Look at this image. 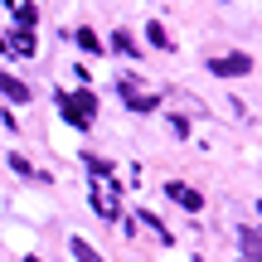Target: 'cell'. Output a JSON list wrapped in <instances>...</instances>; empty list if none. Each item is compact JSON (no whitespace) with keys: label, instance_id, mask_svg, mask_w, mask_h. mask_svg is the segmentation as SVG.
I'll list each match as a JSON object with an SVG mask.
<instances>
[{"label":"cell","instance_id":"obj_1","mask_svg":"<svg viewBox=\"0 0 262 262\" xmlns=\"http://www.w3.org/2000/svg\"><path fill=\"white\" fill-rule=\"evenodd\" d=\"M58 107H63V122H73V126H93L97 97H93V93H58Z\"/></svg>","mask_w":262,"mask_h":262},{"label":"cell","instance_id":"obj_2","mask_svg":"<svg viewBox=\"0 0 262 262\" xmlns=\"http://www.w3.org/2000/svg\"><path fill=\"white\" fill-rule=\"evenodd\" d=\"M248 68H253V58H248V54H224V58H209V73H214V78H243Z\"/></svg>","mask_w":262,"mask_h":262},{"label":"cell","instance_id":"obj_3","mask_svg":"<svg viewBox=\"0 0 262 262\" xmlns=\"http://www.w3.org/2000/svg\"><path fill=\"white\" fill-rule=\"evenodd\" d=\"M88 194H93V209L102 219H117V185H112V180H93Z\"/></svg>","mask_w":262,"mask_h":262},{"label":"cell","instance_id":"obj_4","mask_svg":"<svg viewBox=\"0 0 262 262\" xmlns=\"http://www.w3.org/2000/svg\"><path fill=\"white\" fill-rule=\"evenodd\" d=\"M117 88H122V97L131 102V112H150V107H160V97H156V93H141V88L131 83V78H122Z\"/></svg>","mask_w":262,"mask_h":262},{"label":"cell","instance_id":"obj_5","mask_svg":"<svg viewBox=\"0 0 262 262\" xmlns=\"http://www.w3.org/2000/svg\"><path fill=\"white\" fill-rule=\"evenodd\" d=\"M165 194L175 199L180 209H189V214H194V209H204V194H199V189H189V185H180V180H170V185H165Z\"/></svg>","mask_w":262,"mask_h":262},{"label":"cell","instance_id":"obj_6","mask_svg":"<svg viewBox=\"0 0 262 262\" xmlns=\"http://www.w3.org/2000/svg\"><path fill=\"white\" fill-rule=\"evenodd\" d=\"M0 93H5L10 102H29V88L19 83V78H10V73H0Z\"/></svg>","mask_w":262,"mask_h":262},{"label":"cell","instance_id":"obj_7","mask_svg":"<svg viewBox=\"0 0 262 262\" xmlns=\"http://www.w3.org/2000/svg\"><path fill=\"white\" fill-rule=\"evenodd\" d=\"M68 248H73V257H78V262H102V253H97V248L88 243V238H73Z\"/></svg>","mask_w":262,"mask_h":262},{"label":"cell","instance_id":"obj_8","mask_svg":"<svg viewBox=\"0 0 262 262\" xmlns=\"http://www.w3.org/2000/svg\"><path fill=\"white\" fill-rule=\"evenodd\" d=\"M0 44H10L15 54H34V34H29V29H19L15 39H0Z\"/></svg>","mask_w":262,"mask_h":262},{"label":"cell","instance_id":"obj_9","mask_svg":"<svg viewBox=\"0 0 262 262\" xmlns=\"http://www.w3.org/2000/svg\"><path fill=\"white\" fill-rule=\"evenodd\" d=\"M15 19H19V25L29 29V25H34V19H39V10L29 5V0H19V5H15Z\"/></svg>","mask_w":262,"mask_h":262},{"label":"cell","instance_id":"obj_10","mask_svg":"<svg viewBox=\"0 0 262 262\" xmlns=\"http://www.w3.org/2000/svg\"><path fill=\"white\" fill-rule=\"evenodd\" d=\"M112 49H117V54H136V39H131L126 29H117V34H112Z\"/></svg>","mask_w":262,"mask_h":262},{"label":"cell","instance_id":"obj_11","mask_svg":"<svg viewBox=\"0 0 262 262\" xmlns=\"http://www.w3.org/2000/svg\"><path fill=\"white\" fill-rule=\"evenodd\" d=\"M146 39H150V44H156V49H165V44H170L165 25H146Z\"/></svg>","mask_w":262,"mask_h":262},{"label":"cell","instance_id":"obj_12","mask_svg":"<svg viewBox=\"0 0 262 262\" xmlns=\"http://www.w3.org/2000/svg\"><path fill=\"white\" fill-rule=\"evenodd\" d=\"M78 44H83V49H93V54H97V49H102V39H97L93 29H78Z\"/></svg>","mask_w":262,"mask_h":262},{"label":"cell","instance_id":"obj_13","mask_svg":"<svg viewBox=\"0 0 262 262\" xmlns=\"http://www.w3.org/2000/svg\"><path fill=\"white\" fill-rule=\"evenodd\" d=\"M25 262H39V257H25Z\"/></svg>","mask_w":262,"mask_h":262}]
</instances>
